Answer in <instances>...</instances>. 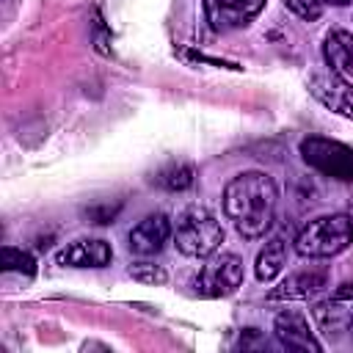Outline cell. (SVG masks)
<instances>
[{"instance_id":"cell-1","label":"cell","mask_w":353,"mask_h":353,"mask_svg":"<svg viewBox=\"0 0 353 353\" xmlns=\"http://www.w3.org/2000/svg\"><path fill=\"white\" fill-rule=\"evenodd\" d=\"M279 188L265 171H243L223 188V212L245 240H259L273 226Z\"/></svg>"},{"instance_id":"cell-2","label":"cell","mask_w":353,"mask_h":353,"mask_svg":"<svg viewBox=\"0 0 353 353\" xmlns=\"http://www.w3.org/2000/svg\"><path fill=\"white\" fill-rule=\"evenodd\" d=\"M295 254L306 259H328L353 245V218L345 212L309 221L295 237Z\"/></svg>"},{"instance_id":"cell-3","label":"cell","mask_w":353,"mask_h":353,"mask_svg":"<svg viewBox=\"0 0 353 353\" xmlns=\"http://www.w3.org/2000/svg\"><path fill=\"white\" fill-rule=\"evenodd\" d=\"M174 243L185 256H212L223 243V226L207 207H188L174 226Z\"/></svg>"},{"instance_id":"cell-4","label":"cell","mask_w":353,"mask_h":353,"mask_svg":"<svg viewBox=\"0 0 353 353\" xmlns=\"http://www.w3.org/2000/svg\"><path fill=\"white\" fill-rule=\"evenodd\" d=\"M301 157L309 168L336 182H353V149L325 135H309L301 141Z\"/></svg>"},{"instance_id":"cell-5","label":"cell","mask_w":353,"mask_h":353,"mask_svg":"<svg viewBox=\"0 0 353 353\" xmlns=\"http://www.w3.org/2000/svg\"><path fill=\"white\" fill-rule=\"evenodd\" d=\"M243 284V259L237 254L212 256L196 276V292L204 298H226Z\"/></svg>"},{"instance_id":"cell-6","label":"cell","mask_w":353,"mask_h":353,"mask_svg":"<svg viewBox=\"0 0 353 353\" xmlns=\"http://www.w3.org/2000/svg\"><path fill=\"white\" fill-rule=\"evenodd\" d=\"M306 85H309V94L323 108H328L331 113H339L345 119H353V83L345 74L320 69V72H312Z\"/></svg>"},{"instance_id":"cell-7","label":"cell","mask_w":353,"mask_h":353,"mask_svg":"<svg viewBox=\"0 0 353 353\" xmlns=\"http://www.w3.org/2000/svg\"><path fill=\"white\" fill-rule=\"evenodd\" d=\"M268 0H204V14L212 30L229 33L245 28Z\"/></svg>"},{"instance_id":"cell-8","label":"cell","mask_w":353,"mask_h":353,"mask_svg":"<svg viewBox=\"0 0 353 353\" xmlns=\"http://www.w3.org/2000/svg\"><path fill=\"white\" fill-rule=\"evenodd\" d=\"M171 234H174V226H171L168 215L152 212V215H146L143 221H138V223L130 229L127 245H130V251L138 254V256H154V254H160V251L165 248V243H168Z\"/></svg>"},{"instance_id":"cell-9","label":"cell","mask_w":353,"mask_h":353,"mask_svg":"<svg viewBox=\"0 0 353 353\" xmlns=\"http://www.w3.org/2000/svg\"><path fill=\"white\" fill-rule=\"evenodd\" d=\"M312 314L317 328L328 336H339L342 331H347L353 317V284H342L328 301L314 303Z\"/></svg>"},{"instance_id":"cell-10","label":"cell","mask_w":353,"mask_h":353,"mask_svg":"<svg viewBox=\"0 0 353 353\" xmlns=\"http://www.w3.org/2000/svg\"><path fill=\"white\" fill-rule=\"evenodd\" d=\"M325 287H328V270L306 268L290 273L276 290H270V301H309L317 298Z\"/></svg>"},{"instance_id":"cell-11","label":"cell","mask_w":353,"mask_h":353,"mask_svg":"<svg viewBox=\"0 0 353 353\" xmlns=\"http://www.w3.org/2000/svg\"><path fill=\"white\" fill-rule=\"evenodd\" d=\"M110 259H113V248L99 237L74 240L55 256V262L63 268H105L110 265Z\"/></svg>"},{"instance_id":"cell-12","label":"cell","mask_w":353,"mask_h":353,"mask_svg":"<svg viewBox=\"0 0 353 353\" xmlns=\"http://www.w3.org/2000/svg\"><path fill=\"white\" fill-rule=\"evenodd\" d=\"M273 334L287 350H320V342L314 339L309 320L301 312H281L273 323Z\"/></svg>"},{"instance_id":"cell-13","label":"cell","mask_w":353,"mask_h":353,"mask_svg":"<svg viewBox=\"0 0 353 353\" xmlns=\"http://www.w3.org/2000/svg\"><path fill=\"white\" fill-rule=\"evenodd\" d=\"M323 58L331 72L345 74V77L353 74V33L342 28L328 30L323 39Z\"/></svg>"},{"instance_id":"cell-14","label":"cell","mask_w":353,"mask_h":353,"mask_svg":"<svg viewBox=\"0 0 353 353\" xmlns=\"http://www.w3.org/2000/svg\"><path fill=\"white\" fill-rule=\"evenodd\" d=\"M287 256H290V245L284 240V234H276L265 243V248L256 254V265H254V273L259 281H273L284 265H287Z\"/></svg>"},{"instance_id":"cell-15","label":"cell","mask_w":353,"mask_h":353,"mask_svg":"<svg viewBox=\"0 0 353 353\" xmlns=\"http://www.w3.org/2000/svg\"><path fill=\"white\" fill-rule=\"evenodd\" d=\"M154 182L160 188H165V190H188L193 185V165H188V163H171V165H165L154 176Z\"/></svg>"},{"instance_id":"cell-16","label":"cell","mask_w":353,"mask_h":353,"mask_svg":"<svg viewBox=\"0 0 353 353\" xmlns=\"http://www.w3.org/2000/svg\"><path fill=\"white\" fill-rule=\"evenodd\" d=\"M3 270L33 276V273H36V259H33L28 251H22V248L6 245V248H3Z\"/></svg>"},{"instance_id":"cell-17","label":"cell","mask_w":353,"mask_h":353,"mask_svg":"<svg viewBox=\"0 0 353 353\" xmlns=\"http://www.w3.org/2000/svg\"><path fill=\"white\" fill-rule=\"evenodd\" d=\"M130 276L135 281H143V284H165L168 281V273L160 268V265H152V262H138L130 268Z\"/></svg>"},{"instance_id":"cell-18","label":"cell","mask_w":353,"mask_h":353,"mask_svg":"<svg viewBox=\"0 0 353 353\" xmlns=\"http://www.w3.org/2000/svg\"><path fill=\"white\" fill-rule=\"evenodd\" d=\"M284 6H287L295 17H301V19H306V22H314V19L323 17L325 0H284Z\"/></svg>"},{"instance_id":"cell-19","label":"cell","mask_w":353,"mask_h":353,"mask_svg":"<svg viewBox=\"0 0 353 353\" xmlns=\"http://www.w3.org/2000/svg\"><path fill=\"white\" fill-rule=\"evenodd\" d=\"M325 3H331V6H347L350 0H325Z\"/></svg>"},{"instance_id":"cell-20","label":"cell","mask_w":353,"mask_h":353,"mask_svg":"<svg viewBox=\"0 0 353 353\" xmlns=\"http://www.w3.org/2000/svg\"><path fill=\"white\" fill-rule=\"evenodd\" d=\"M347 331H350V334H353V317H350V328H347Z\"/></svg>"}]
</instances>
